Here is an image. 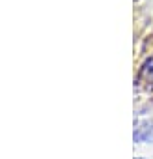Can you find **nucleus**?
Masks as SVG:
<instances>
[{
	"mask_svg": "<svg viewBox=\"0 0 153 159\" xmlns=\"http://www.w3.org/2000/svg\"><path fill=\"white\" fill-rule=\"evenodd\" d=\"M136 84H138V88H142L146 92H153V56L149 60H146V64L142 66Z\"/></svg>",
	"mask_w": 153,
	"mask_h": 159,
	"instance_id": "obj_1",
	"label": "nucleus"
},
{
	"mask_svg": "<svg viewBox=\"0 0 153 159\" xmlns=\"http://www.w3.org/2000/svg\"><path fill=\"white\" fill-rule=\"evenodd\" d=\"M136 142H151L153 140V122H138L134 127Z\"/></svg>",
	"mask_w": 153,
	"mask_h": 159,
	"instance_id": "obj_2",
	"label": "nucleus"
},
{
	"mask_svg": "<svg viewBox=\"0 0 153 159\" xmlns=\"http://www.w3.org/2000/svg\"><path fill=\"white\" fill-rule=\"evenodd\" d=\"M138 159H142V157H138Z\"/></svg>",
	"mask_w": 153,
	"mask_h": 159,
	"instance_id": "obj_3",
	"label": "nucleus"
}]
</instances>
